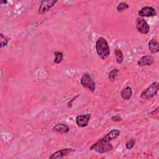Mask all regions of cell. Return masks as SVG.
<instances>
[{"label":"cell","instance_id":"6da1fadb","mask_svg":"<svg viewBox=\"0 0 159 159\" xmlns=\"http://www.w3.org/2000/svg\"><path fill=\"white\" fill-rule=\"evenodd\" d=\"M96 50L98 57L102 60L107 58L110 54V48L106 39L104 37H99L96 42Z\"/></svg>","mask_w":159,"mask_h":159},{"label":"cell","instance_id":"7a4b0ae2","mask_svg":"<svg viewBox=\"0 0 159 159\" xmlns=\"http://www.w3.org/2000/svg\"><path fill=\"white\" fill-rule=\"evenodd\" d=\"M112 145L104 138L99 139L98 142L94 143L89 148L90 150H94L97 153L102 154L112 150Z\"/></svg>","mask_w":159,"mask_h":159},{"label":"cell","instance_id":"3957f363","mask_svg":"<svg viewBox=\"0 0 159 159\" xmlns=\"http://www.w3.org/2000/svg\"><path fill=\"white\" fill-rule=\"evenodd\" d=\"M159 84L157 82H153L149 85L140 94V98L145 100L150 99L155 96L158 93Z\"/></svg>","mask_w":159,"mask_h":159},{"label":"cell","instance_id":"277c9868","mask_svg":"<svg viewBox=\"0 0 159 159\" xmlns=\"http://www.w3.org/2000/svg\"><path fill=\"white\" fill-rule=\"evenodd\" d=\"M80 83L84 88L88 89L92 93L95 91V89H96L95 82L94 81L93 79L92 78L89 73H86L83 74L81 78Z\"/></svg>","mask_w":159,"mask_h":159},{"label":"cell","instance_id":"5b68a950","mask_svg":"<svg viewBox=\"0 0 159 159\" xmlns=\"http://www.w3.org/2000/svg\"><path fill=\"white\" fill-rule=\"evenodd\" d=\"M136 29L142 34H147L150 30V26L142 17H138L135 21Z\"/></svg>","mask_w":159,"mask_h":159},{"label":"cell","instance_id":"8992f818","mask_svg":"<svg viewBox=\"0 0 159 159\" xmlns=\"http://www.w3.org/2000/svg\"><path fill=\"white\" fill-rule=\"evenodd\" d=\"M58 1L54 0H43L41 2V4L39 7L38 13L42 14L48 11Z\"/></svg>","mask_w":159,"mask_h":159},{"label":"cell","instance_id":"52a82bcc","mask_svg":"<svg viewBox=\"0 0 159 159\" xmlns=\"http://www.w3.org/2000/svg\"><path fill=\"white\" fill-rule=\"evenodd\" d=\"M91 113L77 116L76 117V123L77 125L80 127H86L89 124V120L91 119Z\"/></svg>","mask_w":159,"mask_h":159},{"label":"cell","instance_id":"ba28073f","mask_svg":"<svg viewBox=\"0 0 159 159\" xmlns=\"http://www.w3.org/2000/svg\"><path fill=\"white\" fill-rule=\"evenodd\" d=\"M138 14L140 17H152L157 15L155 9L152 6H145L139 12Z\"/></svg>","mask_w":159,"mask_h":159},{"label":"cell","instance_id":"9c48e42d","mask_svg":"<svg viewBox=\"0 0 159 159\" xmlns=\"http://www.w3.org/2000/svg\"><path fill=\"white\" fill-rule=\"evenodd\" d=\"M74 151H75V150H73V148H70L61 149L60 150L55 152L53 154H52V155H50L48 157V158H61Z\"/></svg>","mask_w":159,"mask_h":159},{"label":"cell","instance_id":"30bf717a","mask_svg":"<svg viewBox=\"0 0 159 159\" xmlns=\"http://www.w3.org/2000/svg\"><path fill=\"white\" fill-rule=\"evenodd\" d=\"M70 130V127L68 124L64 123H60L56 124L53 128L52 131L55 133L59 134H66Z\"/></svg>","mask_w":159,"mask_h":159},{"label":"cell","instance_id":"8fae6325","mask_svg":"<svg viewBox=\"0 0 159 159\" xmlns=\"http://www.w3.org/2000/svg\"><path fill=\"white\" fill-rule=\"evenodd\" d=\"M153 63V59L150 55H144L138 61L137 65L139 66H150Z\"/></svg>","mask_w":159,"mask_h":159},{"label":"cell","instance_id":"7c38bea8","mask_svg":"<svg viewBox=\"0 0 159 159\" xmlns=\"http://www.w3.org/2000/svg\"><path fill=\"white\" fill-rule=\"evenodd\" d=\"M148 49L152 53L155 54L159 51V43L158 41L155 39H152L148 42Z\"/></svg>","mask_w":159,"mask_h":159},{"label":"cell","instance_id":"4fadbf2b","mask_svg":"<svg viewBox=\"0 0 159 159\" xmlns=\"http://www.w3.org/2000/svg\"><path fill=\"white\" fill-rule=\"evenodd\" d=\"M120 134V131L119 130L113 129V130H111L109 132H108L106 134V135L105 137H104L103 138L106 140H107L108 142H110V141L117 138L119 136Z\"/></svg>","mask_w":159,"mask_h":159},{"label":"cell","instance_id":"5bb4252c","mask_svg":"<svg viewBox=\"0 0 159 159\" xmlns=\"http://www.w3.org/2000/svg\"><path fill=\"white\" fill-rule=\"evenodd\" d=\"M120 96L124 100H129L132 96V90L130 86L124 88L120 92Z\"/></svg>","mask_w":159,"mask_h":159},{"label":"cell","instance_id":"9a60e30c","mask_svg":"<svg viewBox=\"0 0 159 159\" xmlns=\"http://www.w3.org/2000/svg\"><path fill=\"white\" fill-rule=\"evenodd\" d=\"M114 54L117 63L119 64L122 63L124 61V55L122 51L119 48H116L114 50Z\"/></svg>","mask_w":159,"mask_h":159},{"label":"cell","instance_id":"2e32d148","mask_svg":"<svg viewBox=\"0 0 159 159\" xmlns=\"http://www.w3.org/2000/svg\"><path fill=\"white\" fill-rule=\"evenodd\" d=\"M54 55H55V58H54V62L56 64H58L60 63L61 62V61L63 60V54L62 52H54Z\"/></svg>","mask_w":159,"mask_h":159},{"label":"cell","instance_id":"e0dca14e","mask_svg":"<svg viewBox=\"0 0 159 159\" xmlns=\"http://www.w3.org/2000/svg\"><path fill=\"white\" fill-rule=\"evenodd\" d=\"M118 72H119V70L116 68L112 70L109 73V76H108L109 80L111 82H114L117 76Z\"/></svg>","mask_w":159,"mask_h":159},{"label":"cell","instance_id":"ac0fdd59","mask_svg":"<svg viewBox=\"0 0 159 159\" xmlns=\"http://www.w3.org/2000/svg\"><path fill=\"white\" fill-rule=\"evenodd\" d=\"M136 140L134 138H130L125 143V148L127 150H131L135 145Z\"/></svg>","mask_w":159,"mask_h":159},{"label":"cell","instance_id":"d6986e66","mask_svg":"<svg viewBox=\"0 0 159 159\" xmlns=\"http://www.w3.org/2000/svg\"><path fill=\"white\" fill-rule=\"evenodd\" d=\"M129 7V6L124 2H121L119 4V5L117 6V11L118 12H122L125 9H128Z\"/></svg>","mask_w":159,"mask_h":159},{"label":"cell","instance_id":"ffe728a7","mask_svg":"<svg viewBox=\"0 0 159 159\" xmlns=\"http://www.w3.org/2000/svg\"><path fill=\"white\" fill-rule=\"evenodd\" d=\"M9 40L2 33H0V47L2 48L3 47H5L7 45Z\"/></svg>","mask_w":159,"mask_h":159},{"label":"cell","instance_id":"44dd1931","mask_svg":"<svg viewBox=\"0 0 159 159\" xmlns=\"http://www.w3.org/2000/svg\"><path fill=\"white\" fill-rule=\"evenodd\" d=\"M111 119L112 120V121H114V122H119V121H121L122 120V118L120 116H114L112 117H111Z\"/></svg>","mask_w":159,"mask_h":159},{"label":"cell","instance_id":"7402d4cb","mask_svg":"<svg viewBox=\"0 0 159 159\" xmlns=\"http://www.w3.org/2000/svg\"><path fill=\"white\" fill-rule=\"evenodd\" d=\"M78 96H78H75V98H73L71 100H70L68 103H67V107H71V106H72V102L76 99V98Z\"/></svg>","mask_w":159,"mask_h":159},{"label":"cell","instance_id":"603a6c76","mask_svg":"<svg viewBox=\"0 0 159 159\" xmlns=\"http://www.w3.org/2000/svg\"><path fill=\"white\" fill-rule=\"evenodd\" d=\"M7 2V1H1L0 2L1 4H6Z\"/></svg>","mask_w":159,"mask_h":159}]
</instances>
